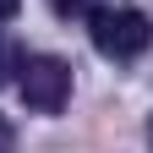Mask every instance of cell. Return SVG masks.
<instances>
[{"mask_svg":"<svg viewBox=\"0 0 153 153\" xmlns=\"http://www.w3.org/2000/svg\"><path fill=\"white\" fill-rule=\"evenodd\" d=\"M88 33H93V49L104 60H137L153 44V22L137 6H99L88 16Z\"/></svg>","mask_w":153,"mask_h":153,"instance_id":"1","label":"cell"},{"mask_svg":"<svg viewBox=\"0 0 153 153\" xmlns=\"http://www.w3.org/2000/svg\"><path fill=\"white\" fill-rule=\"evenodd\" d=\"M22 104L33 115H60L66 99H71V66L60 60V55H33V60H22Z\"/></svg>","mask_w":153,"mask_h":153,"instance_id":"2","label":"cell"},{"mask_svg":"<svg viewBox=\"0 0 153 153\" xmlns=\"http://www.w3.org/2000/svg\"><path fill=\"white\" fill-rule=\"evenodd\" d=\"M16 71H22V49H16L11 38H0V82H11Z\"/></svg>","mask_w":153,"mask_h":153,"instance_id":"3","label":"cell"},{"mask_svg":"<svg viewBox=\"0 0 153 153\" xmlns=\"http://www.w3.org/2000/svg\"><path fill=\"white\" fill-rule=\"evenodd\" d=\"M49 6H55V16H93L99 0H49Z\"/></svg>","mask_w":153,"mask_h":153,"instance_id":"4","label":"cell"},{"mask_svg":"<svg viewBox=\"0 0 153 153\" xmlns=\"http://www.w3.org/2000/svg\"><path fill=\"white\" fill-rule=\"evenodd\" d=\"M0 153H16V131H11L6 115H0Z\"/></svg>","mask_w":153,"mask_h":153,"instance_id":"5","label":"cell"},{"mask_svg":"<svg viewBox=\"0 0 153 153\" xmlns=\"http://www.w3.org/2000/svg\"><path fill=\"white\" fill-rule=\"evenodd\" d=\"M16 11H22V0H0V22H11Z\"/></svg>","mask_w":153,"mask_h":153,"instance_id":"6","label":"cell"}]
</instances>
